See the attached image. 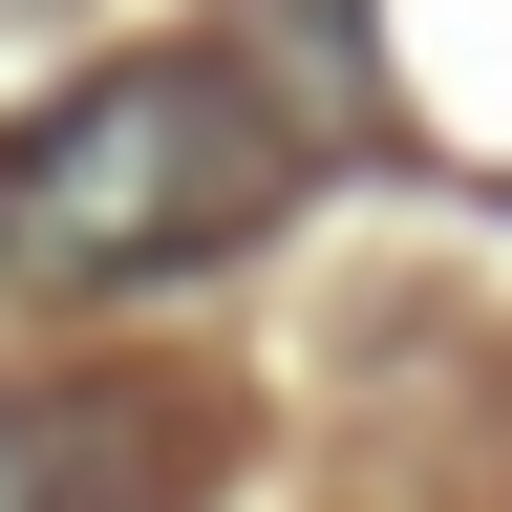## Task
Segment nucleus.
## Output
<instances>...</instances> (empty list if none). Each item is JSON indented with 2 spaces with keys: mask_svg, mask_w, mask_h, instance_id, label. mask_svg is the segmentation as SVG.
Segmentation results:
<instances>
[{
  "mask_svg": "<svg viewBox=\"0 0 512 512\" xmlns=\"http://www.w3.org/2000/svg\"><path fill=\"white\" fill-rule=\"evenodd\" d=\"M0 512H22V427H0Z\"/></svg>",
  "mask_w": 512,
  "mask_h": 512,
  "instance_id": "2",
  "label": "nucleus"
},
{
  "mask_svg": "<svg viewBox=\"0 0 512 512\" xmlns=\"http://www.w3.org/2000/svg\"><path fill=\"white\" fill-rule=\"evenodd\" d=\"M278 192H299L278 107L214 43H150V64H86L64 107L0 128V278L22 299H150L192 256H235Z\"/></svg>",
  "mask_w": 512,
  "mask_h": 512,
  "instance_id": "1",
  "label": "nucleus"
}]
</instances>
